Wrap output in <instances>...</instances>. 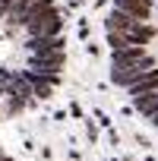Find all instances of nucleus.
Instances as JSON below:
<instances>
[{
	"label": "nucleus",
	"mask_w": 158,
	"mask_h": 161,
	"mask_svg": "<svg viewBox=\"0 0 158 161\" xmlns=\"http://www.w3.org/2000/svg\"><path fill=\"white\" fill-rule=\"evenodd\" d=\"M155 92H158V66L145 69L142 76H136L133 82L127 86V95H130V101H136V98H142V95H155Z\"/></svg>",
	"instance_id": "nucleus-1"
},
{
	"label": "nucleus",
	"mask_w": 158,
	"mask_h": 161,
	"mask_svg": "<svg viewBox=\"0 0 158 161\" xmlns=\"http://www.w3.org/2000/svg\"><path fill=\"white\" fill-rule=\"evenodd\" d=\"M114 10L133 16V19H152L155 13V0H114Z\"/></svg>",
	"instance_id": "nucleus-2"
},
{
	"label": "nucleus",
	"mask_w": 158,
	"mask_h": 161,
	"mask_svg": "<svg viewBox=\"0 0 158 161\" xmlns=\"http://www.w3.org/2000/svg\"><path fill=\"white\" fill-rule=\"evenodd\" d=\"M133 108H136L145 120H152V117L158 114V92H155V95H142V98H136V101H133Z\"/></svg>",
	"instance_id": "nucleus-3"
},
{
	"label": "nucleus",
	"mask_w": 158,
	"mask_h": 161,
	"mask_svg": "<svg viewBox=\"0 0 158 161\" xmlns=\"http://www.w3.org/2000/svg\"><path fill=\"white\" fill-rule=\"evenodd\" d=\"M152 123H155V126H158V114H155V117H152Z\"/></svg>",
	"instance_id": "nucleus-4"
}]
</instances>
